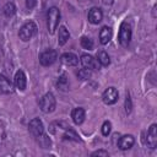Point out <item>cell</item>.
Returning <instances> with one entry per match:
<instances>
[{
	"label": "cell",
	"mask_w": 157,
	"mask_h": 157,
	"mask_svg": "<svg viewBox=\"0 0 157 157\" xmlns=\"http://www.w3.org/2000/svg\"><path fill=\"white\" fill-rule=\"evenodd\" d=\"M60 21V11L58 7L53 6L48 10V31L50 34H53L59 25Z\"/></svg>",
	"instance_id": "cell-1"
},
{
	"label": "cell",
	"mask_w": 157,
	"mask_h": 157,
	"mask_svg": "<svg viewBox=\"0 0 157 157\" xmlns=\"http://www.w3.org/2000/svg\"><path fill=\"white\" fill-rule=\"evenodd\" d=\"M36 33H37V26H36V23L33 21H28V22H26L21 27V29L18 32V36H20V38L22 40L26 42V40H29Z\"/></svg>",
	"instance_id": "cell-2"
},
{
	"label": "cell",
	"mask_w": 157,
	"mask_h": 157,
	"mask_svg": "<svg viewBox=\"0 0 157 157\" xmlns=\"http://www.w3.org/2000/svg\"><path fill=\"white\" fill-rule=\"evenodd\" d=\"M118 39H119V43L123 47H128L130 44V40H131V26L128 22H123L120 25Z\"/></svg>",
	"instance_id": "cell-3"
},
{
	"label": "cell",
	"mask_w": 157,
	"mask_h": 157,
	"mask_svg": "<svg viewBox=\"0 0 157 157\" xmlns=\"http://www.w3.org/2000/svg\"><path fill=\"white\" fill-rule=\"evenodd\" d=\"M39 105H40L42 112H44V113H52V112L55 109V105H56V101H55L54 94L50 93V92L45 93V94L42 97Z\"/></svg>",
	"instance_id": "cell-4"
},
{
	"label": "cell",
	"mask_w": 157,
	"mask_h": 157,
	"mask_svg": "<svg viewBox=\"0 0 157 157\" xmlns=\"http://www.w3.org/2000/svg\"><path fill=\"white\" fill-rule=\"evenodd\" d=\"M58 58V53L56 50L54 49H48L45 52H43L40 55H39V63L43 65V66H49L52 65Z\"/></svg>",
	"instance_id": "cell-5"
},
{
	"label": "cell",
	"mask_w": 157,
	"mask_h": 157,
	"mask_svg": "<svg viewBox=\"0 0 157 157\" xmlns=\"http://www.w3.org/2000/svg\"><path fill=\"white\" fill-rule=\"evenodd\" d=\"M28 130H29L31 134H32L33 136H36V137H39L40 135H43V132H44V126H43L42 120L38 119V118L32 119V120L29 121V124H28Z\"/></svg>",
	"instance_id": "cell-6"
},
{
	"label": "cell",
	"mask_w": 157,
	"mask_h": 157,
	"mask_svg": "<svg viewBox=\"0 0 157 157\" xmlns=\"http://www.w3.org/2000/svg\"><path fill=\"white\" fill-rule=\"evenodd\" d=\"M81 64L83 65V67L88 69V70H98L99 67V63L97 59H94L92 55L88 54H82L81 55Z\"/></svg>",
	"instance_id": "cell-7"
},
{
	"label": "cell",
	"mask_w": 157,
	"mask_h": 157,
	"mask_svg": "<svg viewBox=\"0 0 157 157\" xmlns=\"http://www.w3.org/2000/svg\"><path fill=\"white\" fill-rule=\"evenodd\" d=\"M145 145L150 148H155L157 146V125L152 124L147 131V140H145Z\"/></svg>",
	"instance_id": "cell-8"
},
{
	"label": "cell",
	"mask_w": 157,
	"mask_h": 157,
	"mask_svg": "<svg viewBox=\"0 0 157 157\" xmlns=\"http://www.w3.org/2000/svg\"><path fill=\"white\" fill-rule=\"evenodd\" d=\"M118 91H117V88H114V87H108L104 92H103V96H102V98H103V102L105 103V104H114L117 101H118Z\"/></svg>",
	"instance_id": "cell-9"
},
{
	"label": "cell",
	"mask_w": 157,
	"mask_h": 157,
	"mask_svg": "<svg viewBox=\"0 0 157 157\" xmlns=\"http://www.w3.org/2000/svg\"><path fill=\"white\" fill-rule=\"evenodd\" d=\"M88 21L92 23V25H98L102 18H103V13H102V10L99 7H92L90 11H88Z\"/></svg>",
	"instance_id": "cell-10"
},
{
	"label": "cell",
	"mask_w": 157,
	"mask_h": 157,
	"mask_svg": "<svg viewBox=\"0 0 157 157\" xmlns=\"http://www.w3.org/2000/svg\"><path fill=\"white\" fill-rule=\"evenodd\" d=\"M134 144H135V139L132 135H124L118 141V146L120 150H129L134 146Z\"/></svg>",
	"instance_id": "cell-11"
},
{
	"label": "cell",
	"mask_w": 157,
	"mask_h": 157,
	"mask_svg": "<svg viewBox=\"0 0 157 157\" xmlns=\"http://www.w3.org/2000/svg\"><path fill=\"white\" fill-rule=\"evenodd\" d=\"M12 91H13V87L11 81L5 75H0V93L7 94V93H11Z\"/></svg>",
	"instance_id": "cell-12"
},
{
	"label": "cell",
	"mask_w": 157,
	"mask_h": 157,
	"mask_svg": "<svg viewBox=\"0 0 157 157\" xmlns=\"http://www.w3.org/2000/svg\"><path fill=\"white\" fill-rule=\"evenodd\" d=\"M26 82H27V80H26L25 72L22 70H18L15 74V86H16V88L20 90V91H23L26 88Z\"/></svg>",
	"instance_id": "cell-13"
},
{
	"label": "cell",
	"mask_w": 157,
	"mask_h": 157,
	"mask_svg": "<svg viewBox=\"0 0 157 157\" xmlns=\"http://www.w3.org/2000/svg\"><path fill=\"white\" fill-rule=\"evenodd\" d=\"M60 60H61L63 64H65L67 66H75L78 63V58L74 53H64L60 56Z\"/></svg>",
	"instance_id": "cell-14"
},
{
	"label": "cell",
	"mask_w": 157,
	"mask_h": 157,
	"mask_svg": "<svg viewBox=\"0 0 157 157\" xmlns=\"http://www.w3.org/2000/svg\"><path fill=\"white\" fill-rule=\"evenodd\" d=\"M112 36H113L112 28L108 26H104V27H102V29L99 32V42L102 44H107L112 39Z\"/></svg>",
	"instance_id": "cell-15"
},
{
	"label": "cell",
	"mask_w": 157,
	"mask_h": 157,
	"mask_svg": "<svg viewBox=\"0 0 157 157\" xmlns=\"http://www.w3.org/2000/svg\"><path fill=\"white\" fill-rule=\"evenodd\" d=\"M71 118H72V120H74L75 124H77V125L82 124L83 120H85V109L83 108H80V107L78 108H75L72 110V113H71Z\"/></svg>",
	"instance_id": "cell-16"
},
{
	"label": "cell",
	"mask_w": 157,
	"mask_h": 157,
	"mask_svg": "<svg viewBox=\"0 0 157 157\" xmlns=\"http://www.w3.org/2000/svg\"><path fill=\"white\" fill-rule=\"evenodd\" d=\"M69 38H70L69 31L66 29L65 26H61L59 28V36H58V43H59V45H64L69 40Z\"/></svg>",
	"instance_id": "cell-17"
},
{
	"label": "cell",
	"mask_w": 157,
	"mask_h": 157,
	"mask_svg": "<svg viewBox=\"0 0 157 157\" xmlns=\"http://www.w3.org/2000/svg\"><path fill=\"white\" fill-rule=\"evenodd\" d=\"M97 59H98V63L102 66H108L110 64V58H109L108 53L104 52V50H99L97 53Z\"/></svg>",
	"instance_id": "cell-18"
},
{
	"label": "cell",
	"mask_w": 157,
	"mask_h": 157,
	"mask_svg": "<svg viewBox=\"0 0 157 157\" xmlns=\"http://www.w3.org/2000/svg\"><path fill=\"white\" fill-rule=\"evenodd\" d=\"M56 86L61 90V91H66L69 88V80H67V76L65 74H63L61 76H59L58 78V82H56Z\"/></svg>",
	"instance_id": "cell-19"
},
{
	"label": "cell",
	"mask_w": 157,
	"mask_h": 157,
	"mask_svg": "<svg viewBox=\"0 0 157 157\" xmlns=\"http://www.w3.org/2000/svg\"><path fill=\"white\" fill-rule=\"evenodd\" d=\"M16 12V6L13 2H6L5 6H4V15L6 17H11L13 16Z\"/></svg>",
	"instance_id": "cell-20"
},
{
	"label": "cell",
	"mask_w": 157,
	"mask_h": 157,
	"mask_svg": "<svg viewBox=\"0 0 157 157\" xmlns=\"http://www.w3.org/2000/svg\"><path fill=\"white\" fill-rule=\"evenodd\" d=\"M80 43H81V47L83 49H87V50H91L93 48V40L88 37H81L80 39Z\"/></svg>",
	"instance_id": "cell-21"
},
{
	"label": "cell",
	"mask_w": 157,
	"mask_h": 157,
	"mask_svg": "<svg viewBox=\"0 0 157 157\" xmlns=\"http://www.w3.org/2000/svg\"><path fill=\"white\" fill-rule=\"evenodd\" d=\"M91 75H92L91 70H88V69H86V67L81 69V70L77 72V77H78L80 80H88V78L91 77Z\"/></svg>",
	"instance_id": "cell-22"
},
{
	"label": "cell",
	"mask_w": 157,
	"mask_h": 157,
	"mask_svg": "<svg viewBox=\"0 0 157 157\" xmlns=\"http://www.w3.org/2000/svg\"><path fill=\"white\" fill-rule=\"evenodd\" d=\"M110 130H112V124H110V121L105 120V121L103 123V125H102V134H103L104 136H108V135L110 134Z\"/></svg>",
	"instance_id": "cell-23"
},
{
	"label": "cell",
	"mask_w": 157,
	"mask_h": 157,
	"mask_svg": "<svg viewBox=\"0 0 157 157\" xmlns=\"http://www.w3.org/2000/svg\"><path fill=\"white\" fill-rule=\"evenodd\" d=\"M131 108H132L131 99H130L129 96H126V99H125V110H126V113H130L131 112Z\"/></svg>",
	"instance_id": "cell-24"
},
{
	"label": "cell",
	"mask_w": 157,
	"mask_h": 157,
	"mask_svg": "<svg viewBox=\"0 0 157 157\" xmlns=\"http://www.w3.org/2000/svg\"><path fill=\"white\" fill-rule=\"evenodd\" d=\"M91 156H103V157H107L108 156V152L107 151H103V150H98V151H94Z\"/></svg>",
	"instance_id": "cell-25"
},
{
	"label": "cell",
	"mask_w": 157,
	"mask_h": 157,
	"mask_svg": "<svg viewBox=\"0 0 157 157\" xmlns=\"http://www.w3.org/2000/svg\"><path fill=\"white\" fill-rule=\"evenodd\" d=\"M36 1H37V0H26V6H27V9H33L34 5H36Z\"/></svg>",
	"instance_id": "cell-26"
},
{
	"label": "cell",
	"mask_w": 157,
	"mask_h": 157,
	"mask_svg": "<svg viewBox=\"0 0 157 157\" xmlns=\"http://www.w3.org/2000/svg\"><path fill=\"white\" fill-rule=\"evenodd\" d=\"M102 1H103V4H104V5H112L114 0H102Z\"/></svg>",
	"instance_id": "cell-27"
}]
</instances>
